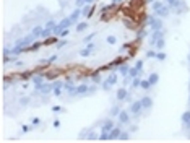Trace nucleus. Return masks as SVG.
<instances>
[{
	"label": "nucleus",
	"mask_w": 190,
	"mask_h": 143,
	"mask_svg": "<svg viewBox=\"0 0 190 143\" xmlns=\"http://www.w3.org/2000/svg\"><path fill=\"white\" fill-rule=\"evenodd\" d=\"M117 80H119V78H117V75H115V73H110L109 77L106 78V82L102 83V88H104L106 91H107V90H110V86H112V85H115V83H117Z\"/></svg>",
	"instance_id": "f257e3e1"
},
{
	"label": "nucleus",
	"mask_w": 190,
	"mask_h": 143,
	"mask_svg": "<svg viewBox=\"0 0 190 143\" xmlns=\"http://www.w3.org/2000/svg\"><path fill=\"white\" fill-rule=\"evenodd\" d=\"M148 25L153 31H158V29H163V21L161 18H150L148 20Z\"/></svg>",
	"instance_id": "f03ea898"
},
{
	"label": "nucleus",
	"mask_w": 190,
	"mask_h": 143,
	"mask_svg": "<svg viewBox=\"0 0 190 143\" xmlns=\"http://www.w3.org/2000/svg\"><path fill=\"white\" fill-rule=\"evenodd\" d=\"M141 109H143V106H141V99H140V101L132 102V106H130V112H132V114L138 116V114L141 112Z\"/></svg>",
	"instance_id": "7ed1b4c3"
},
{
	"label": "nucleus",
	"mask_w": 190,
	"mask_h": 143,
	"mask_svg": "<svg viewBox=\"0 0 190 143\" xmlns=\"http://www.w3.org/2000/svg\"><path fill=\"white\" fill-rule=\"evenodd\" d=\"M33 39H34V36L31 34V36H26V37H21V39H18L16 41V46H28V44H31L33 42Z\"/></svg>",
	"instance_id": "20e7f679"
},
{
	"label": "nucleus",
	"mask_w": 190,
	"mask_h": 143,
	"mask_svg": "<svg viewBox=\"0 0 190 143\" xmlns=\"http://www.w3.org/2000/svg\"><path fill=\"white\" fill-rule=\"evenodd\" d=\"M161 37H164V33H163V29H158V31H153V34H151V39L150 42L155 46V42L158 41V39H161Z\"/></svg>",
	"instance_id": "39448f33"
},
{
	"label": "nucleus",
	"mask_w": 190,
	"mask_h": 143,
	"mask_svg": "<svg viewBox=\"0 0 190 143\" xmlns=\"http://www.w3.org/2000/svg\"><path fill=\"white\" fill-rule=\"evenodd\" d=\"M117 99H119V101L128 99V91H127V88H119V90H117Z\"/></svg>",
	"instance_id": "423d86ee"
},
{
	"label": "nucleus",
	"mask_w": 190,
	"mask_h": 143,
	"mask_svg": "<svg viewBox=\"0 0 190 143\" xmlns=\"http://www.w3.org/2000/svg\"><path fill=\"white\" fill-rule=\"evenodd\" d=\"M36 90L45 94V93H50L54 90V85H42V83H41V85H36Z\"/></svg>",
	"instance_id": "0eeeda50"
},
{
	"label": "nucleus",
	"mask_w": 190,
	"mask_h": 143,
	"mask_svg": "<svg viewBox=\"0 0 190 143\" xmlns=\"http://www.w3.org/2000/svg\"><path fill=\"white\" fill-rule=\"evenodd\" d=\"M81 13H83V10H81L80 7H76V10H73V13H72V15L68 16V18L72 20V23H73V25H75L76 21H78V18H80Z\"/></svg>",
	"instance_id": "6e6552de"
},
{
	"label": "nucleus",
	"mask_w": 190,
	"mask_h": 143,
	"mask_svg": "<svg viewBox=\"0 0 190 143\" xmlns=\"http://www.w3.org/2000/svg\"><path fill=\"white\" fill-rule=\"evenodd\" d=\"M117 117H119V122L120 124H127L128 120H130V116H128L127 111H120V114L117 116Z\"/></svg>",
	"instance_id": "1a4fd4ad"
},
{
	"label": "nucleus",
	"mask_w": 190,
	"mask_h": 143,
	"mask_svg": "<svg viewBox=\"0 0 190 143\" xmlns=\"http://www.w3.org/2000/svg\"><path fill=\"white\" fill-rule=\"evenodd\" d=\"M120 133H122V130H120L119 127H114V128H112V130L109 132V140H115V138H119Z\"/></svg>",
	"instance_id": "9d476101"
},
{
	"label": "nucleus",
	"mask_w": 190,
	"mask_h": 143,
	"mask_svg": "<svg viewBox=\"0 0 190 143\" xmlns=\"http://www.w3.org/2000/svg\"><path fill=\"white\" fill-rule=\"evenodd\" d=\"M169 11H171V10H169V5H163L159 10L155 11V13H156L158 16H167V15H169Z\"/></svg>",
	"instance_id": "9b49d317"
},
{
	"label": "nucleus",
	"mask_w": 190,
	"mask_h": 143,
	"mask_svg": "<svg viewBox=\"0 0 190 143\" xmlns=\"http://www.w3.org/2000/svg\"><path fill=\"white\" fill-rule=\"evenodd\" d=\"M141 106H143V109H150V107L153 106V99H151L150 96L141 98Z\"/></svg>",
	"instance_id": "f8f14e48"
},
{
	"label": "nucleus",
	"mask_w": 190,
	"mask_h": 143,
	"mask_svg": "<svg viewBox=\"0 0 190 143\" xmlns=\"http://www.w3.org/2000/svg\"><path fill=\"white\" fill-rule=\"evenodd\" d=\"M93 51H94V46H93V44H90L86 49H81V51H80V55L81 57H88L90 54H93Z\"/></svg>",
	"instance_id": "ddd939ff"
},
{
	"label": "nucleus",
	"mask_w": 190,
	"mask_h": 143,
	"mask_svg": "<svg viewBox=\"0 0 190 143\" xmlns=\"http://www.w3.org/2000/svg\"><path fill=\"white\" fill-rule=\"evenodd\" d=\"M88 90H90V88L86 86V85H80L78 88H75V91H73V96H76V94H85V93H88Z\"/></svg>",
	"instance_id": "4468645a"
},
{
	"label": "nucleus",
	"mask_w": 190,
	"mask_h": 143,
	"mask_svg": "<svg viewBox=\"0 0 190 143\" xmlns=\"http://www.w3.org/2000/svg\"><path fill=\"white\" fill-rule=\"evenodd\" d=\"M64 86H65V85H64L62 82H57V83H54V90H52V93L59 96L60 93H62V88H64Z\"/></svg>",
	"instance_id": "2eb2a0df"
},
{
	"label": "nucleus",
	"mask_w": 190,
	"mask_h": 143,
	"mask_svg": "<svg viewBox=\"0 0 190 143\" xmlns=\"http://www.w3.org/2000/svg\"><path fill=\"white\" fill-rule=\"evenodd\" d=\"M112 128H114V122H112V120H106L104 125H102V132H107V133H109Z\"/></svg>",
	"instance_id": "dca6fc26"
},
{
	"label": "nucleus",
	"mask_w": 190,
	"mask_h": 143,
	"mask_svg": "<svg viewBox=\"0 0 190 143\" xmlns=\"http://www.w3.org/2000/svg\"><path fill=\"white\" fill-rule=\"evenodd\" d=\"M140 72L141 70H138L136 67H133V68H130V70H128V77H130V78H135V77H138V75H140Z\"/></svg>",
	"instance_id": "f3484780"
},
{
	"label": "nucleus",
	"mask_w": 190,
	"mask_h": 143,
	"mask_svg": "<svg viewBox=\"0 0 190 143\" xmlns=\"http://www.w3.org/2000/svg\"><path fill=\"white\" fill-rule=\"evenodd\" d=\"M164 37H161V39H158V41L155 42V47L158 49V51H161V49H164Z\"/></svg>",
	"instance_id": "a211bd4d"
},
{
	"label": "nucleus",
	"mask_w": 190,
	"mask_h": 143,
	"mask_svg": "<svg viewBox=\"0 0 190 143\" xmlns=\"http://www.w3.org/2000/svg\"><path fill=\"white\" fill-rule=\"evenodd\" d=\"M148 80H150V82H151V85H156V83L159 82V75H158V73H151V75H150V78H148Z\"/></svg>",
	"instance_id": "6ab92c4d"
},
{
	"label": "nucleus",
	"mask_w": 190,
	"mask_h": 143,
	"mask_svg": "<svg viewBox=\"0 0 190 143\" xmlns=\"http://www.w3.org/2000/svg\"><path fill=\"white\" fill-rule=\"evenodd\" d=\"M140 86L143 88V90H150V88L153 86V85H151V82H150V80H141Z\"/></svg>",
	"instance_id": "aec40b11"
},
{
	"label": "nucleus",
	"mask_w": 190,
	"mask_h": 143,
	"mask_svg": "<svg viewBox=\"0 0 190 143\" xmlns=\"http://www.w3.org/2000/svg\"><path fill=\"white\" fill-rule=\"evenodd\" d=\"M182 122L189 125V122H190V111H185V112L182 114Z\"/></svg>",
	"instance_id": "412c9836"
},
{
	"label": "nucleus",
	"mask_w": 190,
	"mask_h": 143,
	"mask_svg": "<svg viewBox=\"0 0 190 143\" xmlns=\"http://www.w3.org/2000/svg\"><path fill=\"white\" fill-rule=\"evenodd\" d=\"M41 47V42H33L29 47H25V52L26 51H36V49H39Z\"/></svg>",
	"instance_id": "4be33fe9"
},
{
	"label": "nucleus",
	"mask_w": 190,
	"mask_h": 143,
	"mask_svg": "<svg viewBox=\"0 0 190 143\" xmlns=\"http://www.w3.org/2000/svg\"><path fill=\"white\" fill-rule=\"evenodd\" d=\"M110 117H115V116H119V114H120V107L119 106H114V107H112V109H110Z\"/></svg>",
	"instance_id": "5701e85b"
},
{
	"label": "nucleus",
	"mask_w": 190,
	"mask_h": 143,
	"mask_svg": "<svg viewBox=\"0 0 190 143\" xmlns=\"http://www.w3.org/2000/svg\"><path fill=\"white\" fill-rule=\"evenodd\" d=\"M86 28H88V23H86V21H83V23H78V25H76V31H78V33L85 31Z\"/></svg>",
	"instance_id": "b1692460"
},
{
	"label": "nucleus",
	"mask_w": 190,
	"mask_h": 143,
	"mask_svg": "<svg viewBox=\"0 0 190 143\" xmlns=\"http://www.w3.org/2000/svg\"><path fill=\"white\" fill-rule=\"evenodd\" d=\"M52 33H54V29H52V28H44V31H42V37H49L50 34H52Z\"/></svg>",
	"instance_id": "393cba45"
},
{
	"label": "nucleus",
	"mask_w": 190,
	"mask_h": 143,
	"mask_svg": "<svg viewBox=\"0 0 190 143\" xmlns=\"http://www.w3.org/2000/svg\"><path fill=\"white\" fill-rule=\"evenodd\" d=\"M42 31H44V29H42L41 26H36L34 29H33V36H34V37H37V36L42 34Z\"/></svg>",
	"instance_id": "a878e982"
},
{
	"label": "nucleus",
	"mask_w": 190,
	"mask_h": 143,
	"mask_svg": "<svg viewBox=\"0 0 190 143\" xmlns=\"http://www.w3.org/2000/svg\"><path fill=\"white\" fill-rule=\"evenodd\" d=\"M140 83H141V80L138 77H135L133 80H132V86L133 88H140Z\"/></svg>",
	"instance_id": "bb28decb"
},
{
	"label": "nucleus",
	"mask_w": 190,
	"mask_h": 143,
	"mask_svg": "<svg viewBox=\"0 0 190 143\" xmlns=\"http://www.w3.org/2000/svg\"><path fill=\"white\" fill-rule=\"evenodd\" d=\"M128 70H130V67H128V65H122L119 68V72L122 73V75H125V77H127V72H128Z\"/></svg>",
	"instance_id": "cd10ccee"
},
{
	"label": "nucleus",
	"mask_w": 190,
	"mask_h": 143,
	"mask_svg": "<svg viewBox=\"0 0 190 143\" xmlns=\"http://www.w3.org/2000/svg\"><path fill=\"white\" fill-rule=\"evenodd\" d=\"M99 140H101V142H107V140H109V133H107V132H101Z\"/></svg>",
	"instance_id": "c85d7f7f"
},
{
	"label": "nucleus",
	"mask_w": 190,
	"mask_h": 143,
	"mask_svg": "<svg viewBox=\"0 0 190 143\" xmlns=\"http://www.w3.org/2000/svg\"><path fill=\"white\" fill-rule=\"evenodd\" d=\"M42 80H44V77H42V75H36V77L33 78V82H34L36 85H41V83H42Z\"/></svg>",
	"instance_id": "c756f323"
},
{
	"label": "nucleus",
	"mask_w": 190,
	"mask_h": 143,
	"mask_svg": "<svg viewBox=\"0 0 190 143\" xmlns=\"http://www.w3.org/2000/svg\"><path fill=\"white\" fill-rule=\"evenodd\" d=\"M130 138V133H127V132H122L120 133V137H119V140H122V142H125V140H128Z\"/></svg>",
	"instance_id": "7c9ffc66"
},
{
	"label": "nucleus",
	"mask_w": 190,
	"mask_h": 143,
	"mask_svg": "<svg viewBox=\"0 0 190 143\" xmlns=\"http://www.w3.org/2000/svg\"><path fill=\"white\" fill-rule=\"evenodd\" d=\"M161 7H163V3H161V2H158V0H156L155 3H153V10H155V11H158V10H159V8H161Z\"/></svg>",
	"instance_id": "2f4dec72"
},
{
	"label": "nucleus",
	"mask_w": 190,
	"mask_h": 143,
	"mask_svg": "<svg viewBox=\"0 0 190 143\" xmlns=\"http://www.w3.org/2000/svg\"><path fill=\"white\" fill-rule=\"evenodd\" d=\"M88 140H99V137H98L94 132H90L88 133Z\"/></svg>",
	"instance_id": "473e14b6"
},
{
	"label": "nucleus",
	"mask_w": 190,
	"mask_h": 143,
	"mask_svg": "<svg viewBox=\"0 0 190 143\" xmlns=\"http://www.w3.org/2000/svg\"><path fill=\"white\" fill-rule=\"evenodd\" d=\"M55 26H57V25H55V21H52V20H50V21H47L45 28H52V29H55Z\"/></svg>",
	"instance_id": "72a5a7b5"
},
{
	"label": "nucleus",
	"mask_w": 190,
	"mask_h": 143,
	"mask_svg": "<svg viewBox=\"0 0 190 143\" xmlns=\"http://www.w3.org/2000/svg\"><path fill=\"white\" fill-rule=\"evenodd\" d=\"M55 59H57V55H50L49 59H45V60H44V63H52V62H54Z\"/></svg>",
	"instance_id": "f704fd0d"
},
{
	"label": "nucleus",
	"mask_w": 190,
	"mask_h": 143,
	"mask_svg": "<svg viewBox=\"0 0 190 143\" xmlns=\"http://www.w3.org/2000/svg\"><path fill=\"white\" fill-rule=\"evenodd\" d=\"M156 59H158V60H164V59H166V54H163V52H158V54H156Z\"/></svg>",
	"instance_id": "c9c22d12"
},
{
	"label": "nucleus",
	"mask_w": 190,
	"mask_h": 143,
	"mask_svg": "<svg viewBox=\"0 0 190 143\" xmlns=\"http://www.w3.org/2000/svg\"><path fill=\"white\" fill-rule=\"evenodd\" d=\"M115 41H117L115 36H107V42H109V44H115Z\"/></svg>",
	"instance_id": "e433bc0d"
},
{
	"label": "nucleus",
	"mask_w": 190,
	"mask_h": 143,
	"mask_svg": "<svg viewBox=\"0 0 190 143\" xmlns=\"http://www.w3.org/2000/svg\"><path fill=\"white\" fill-rule=\"evenodd\" d=\"M145 36H146V31L143 29V31H140V33H138V36H136V39H143Z\"/></svg>",
	"instance_id": "4c0bfd02"
},
{
	"label": "nucleus",
	"mask_w": 190,
	"mask_h": 143,
	"mask_svg": "<svg viewBox=\"0 0 190 143\" xmlns=\"http://www.w3.org/2000/svg\"><path fill=\"white\" fill-rule=\"evenodd\" d=\"M135 67L138 68V70H143V60H138V62L135 63Z\"/></svg>",
	"instance_id": "58836bf2"
},
{
	"label": "nucleus",
	"mask_w": 190,
	"mask_h": 143,
	"mask_svg": "<svg viewBox=\"0 0 190 143\" xmlns=\"http://www.w3.org/2000/svg\"><path fill=\"white\" fill-rule=\"evenodd\" d=\"M122 63V59H117L115 62H112V63H109V67H115V65H120Z\"/></svg>",
	"instance_id": "ea45409f"
},
{
	"label": "nucleus",
	"mask_w": 190,
	"mask_h": 143,
	"mask_svg": "<svg viewBox=\"0 0 190 143\" xmlns=\"http://www.w3.org/2000/svg\"><path fill=\"white\" fill-rule=\"evenodd\" d=\"M75 3H76V7H83L85 3H88V2H86V0H76Z\"/></svg>",
	"instance_id": "a19ab883"
},
{
	"label": "nucleus",
	"mask_w": 190,
	"mask_h": 143,
	"mask_svg": "<svg viewBox=\"0 0 190 143\" xmlns=\"http://www.w3.org/2000/svg\"><path fill=\"white\" fill-rule=\"evenodd\" d=\"M156 54H158V52H155V51H148V52H146V57H155V59H156Z\"/></svg>",
	"instance_id": "79ce46f5"
},
{
	"label": "nucleus",
	"mask_w": 190,
	"mask_h": 143,
	"mask_svg": "<svg viewBox=\"0 0 190 143\" xmlns=\"http://www.w3.org/2000/svg\"><path fill=\"white\" fill-rule=\"evenodd\" d=\"M67 34H68V28H67V29H62V31H60V34H59V36H60V37H65Z\"/></svg>",
	"instance_id": "37998d69"
},
{
	"label": "nucleus",
	"mask_w": 190,
	"mask_h": 143,
	"mask_svg": "<svg viewBox=\"0 0 190 143\" xmlns=\"http://www.w3.org/2000/svg\"><path fill=\"white\" fill-rule=\"evenodd\" d=\"M93 37H94V34H90V36H86V37L83 39V41H85V42H90L91 39H93Z\"/></svg>",
	"instance_id": "c03bdc74"
},
{
	"label": "nucleus",
	"mask_w": 190,
	"mask_h": 143,
	"mask_svg": "<svg viewBox=\"0 0 190 143\" xmlns=\"http://www.w3.org/2000/svg\"><path fill=\"white\" fill-rule=\"evenodd\" d=\"M65 44H67V41H65V39H64V41H60L59 44H57V47H59V49H62V47L65 46Z\"/></svg>",
	"instance_id": "a18cd8bd"
},
{
	"label": "nucleus",
	"mask_w": 190,
	"mask_h": 143,
	"mask_svg": "<svg viewBox=\"0 0 190 143\" xmlns=\"http://www.w3.org/2000/svg\"><path fill=\"white\" fill-rule=\"evenodd\" d=\"M39 124H41V119H33V125H34V127L39 125Z\"/></svg>",
	"instance_id": "49530a36"
},
{
	"label": "nucleus",
	"mask_w": 190,
	"mask_h": 143,
	"mask_svg": "<svg viewBox=\"0 0 190 143\" xmlns=\"http://www.w3.org/2000/svg\"><path fill=\"white\" fill-rule=\"evenodd\" d=\"M52 42H55V39H54V37H50V39H45V41H44V44H52Z\"/></svg>",
	"instance_id": "de8ad7c7"
},
{
	"label": "nucleus",
	"mask_w": 190,
	"mask_h": 143,
	"mask_svg": "<svg viewBox=\"0 0 190 143\" xmlns=\"http://www.w3.org/2000/svg\"><path fill=\"white\" fill-rule=\"evenodd\" d=\"M166 2H167V5H169V7H172V5H175V2H177V0H166Z\"/></svg>",
	"instance_id": "09e8293b"
},
{
	"label": "nucleus",
	"mask_w": 190,
	"mask_h": 143,
	"mask_svg": "<svg viewBox=\"0 0 190 143\" xmlns=\"http://www.w3.org/2000/svg\"><path fill=\"white\" fill-rule=\"evenodd\" d=\"M52 111H55V112H60V111H62V107H59V106H54V107H52Z\"/></svg>",
	"instance_id": "8fccbe9b"
},
{
	"label": "nucleus",
	"mask_w": 190,
	"mask_h": 143,
	"mask_svg": "<svg viewBox=\"0 0 190 143\" xmlns=\"http://www.w3.org/2000/svg\"><path fill=\"white\" fill-rule=\"evenodd\" d=\"M28 102H29V101H28V98H23V99L20 101V104H28Z\"/></svg>",
	"instance_id": "3c124183"
},
{
	"label": "nucleus",
	"mask_w": 190,
	"mask_h": 143,
	"mask_svg": "<svg viewBox=\"0 0 190 143\" xmlns=\"http://www.w3.org/2000/svg\"><path fill=\"white\" fill-rule=\"evenodd\" d=\"M93 80H94V82H99V75H98V73H94V75H93Z\"/></svg>",
	"instance_id": "603ef678"
},
{
	"label": "nucleus",
	"mask_w": 190,
	"mask_h": 143,
	"mask_svg": "<svg viewBox=\"0 0 190 143\" xmlns=\"http://www.w3.org/2000/svg\"><path fill=\"white\" fill-rule=\"evenodd\" d=\"M23 132H29V127H28V125H23Z\"/></svg>",
	"instance_id": "864d4df0"
},
{
	"label": "nucleus",
	"mask_w": 190,
	"mask_h": 143,
	"mask_svg": "<svg viewBox=\"0 0 190 143\" xmlns=\"http://www.w3.org/2000/svg\"><path fill=\"white\" fill-rule=\"evenodd\" d=\"M59 125H60V122H59V120H54V127L57 128V127H59Z\"/></svg>",
	"instance_id": "5fc2aeb1"
},
{
	"label": "nucleus",
	"mask_w": 190,
	"mask_h": 143,
	"mask_svg": "<svg viewBox=\"0 0 190 143\" xmlns=\"http://www.w3.org/2000/svg\"><path fill=\"white\" fill-rule=\"evenodd\" d=\"M120 2H122V0H112V3H115V5H117V3H120Z\"/></svg>",
	"instance_id": "6e6d98bb"
},
{
	"label": "nucleus",
	"mask_w": 190,
	"mask_h": 143,
	"mask_svg": "<svg viewBox=\"0 0 190 143\" xmlns=\"http://www.w3.org/2000/svg\"><path fill=\"white\" fill-rule=\"evenodd\" d=\"M189 62H190V54H189Z\"/></svg>",
	"instance_id": "4d7b16f0"
}]
</instances>
